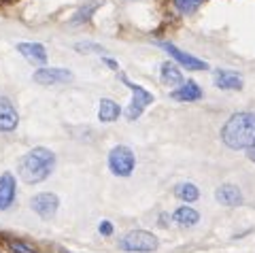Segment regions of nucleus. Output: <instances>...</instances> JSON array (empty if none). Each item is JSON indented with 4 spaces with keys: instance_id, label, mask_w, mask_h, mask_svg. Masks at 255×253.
<instances>
[{
    "instance_id": "1",
    "label": "nucleus",
    "mask_w": 255,
    "mask_h": 253,
    "mask_svg": "<svg viewBox=\"0 0 255 253\" xmlns=\"http://www.w3.org/2000/svg\"><path fill=\"white\" fill-rule=\"evenodd\" d=\"M53 168H55V153L47 147H34L19 160L17 172L23 183L36 185L43 183L45 179H49Z\"/></svg>"
},
{
    "instance_id": "2",
    "label": "nucleus",
    "mask_w": 255,
    "mask_h": 253,
    "mask_svg": "<svg viewBox=\"0 0 255 253\" xmlns=\"http://www.w3.org/2000/svg\"><path fill=\"white\" fill-rule=\"evenodd\" d=\"M221 143L234 151L249 149L255 143V113L251 111L234 113L221 128Z\"/></svg>"
},
{
    "instance_id": "3",
    "label": "nucleus",
    "mask_w": 255,
    "mask_h": 253,
    "mask_svg": "<svg viewBox=\"0 0 255 253\" xmlns=\"http://www.w3.org/2000/svg\"><path fill=\"white\" fill-rule=\"evenodd\" d=\"M159 247V241L155 234L145 230H132L119 241V249L128 253H153Z\"/></svg>"
},
{
    "instance_id": "4",
    "label": "nucleus",
    "mask_w": 255,
    "mask_h": 253,
    "mask_svg": "<svg viewBox=\"0 0 255 253\" xmlns=\"http://www.w3.org/2000/svg\"><path fill=\"white\" fill-rule=\"evenodd\" d=\"M109 168L115 177H130L136 168V155L130 147L117 145L109 153Z\"/></svg>"
},
{
    "instance_id": "5",
    "label": "nucleus",
    "mask_w": 255,
    "mask_h": 253,
    "mask_svg": "<svg viewBox=\"0 0 255 253\" xmlns=\"http://www.w3.org/2000/svg\"><path fill=\"white\" fill-rule=\"evenodd\" d=\"M122 81L130 88V92H132V102H130V107H128V120L130 122H134V120H138V117L142 115V111H145L151 102H153V94L151 92H147L142 85H136V83H132L128 77H124L122 75Z\"/></svg>"
},
{
    "instance_id": "6",
    "label": "nucleus",
    "mask_w": 255,
    "mask_h": 253,
    "mask_svg": "<svg viewBox=\"0 0 255 253\" xmlns=\"http://www.w3.org/2000/svg\"><path fill=\"white\" fill-rule=\"evenodd\" d=\"M30 207H32V211H34L38 217H43V219H53L55 213H58L60 200H58V196H55V194L43 192V194H36L34 198L30 200Z\"/></svg>"
},
{
    "instance_id": "7",
    "label": "nucleus",
    "mask_w": 255,
    "mask_h": 253,
    "mask_svg": "<svg viewBox=\"0 0 255 253\" xmlns=\"http://www.w3.org/2000/svg\"><path fill=\"white\" fill-rule=\"evenodd\" d=\"M32 81L38 85H60L73 81V73L68 68H38L32 75Z\"/></svg>"
},
{
    "instance_id": "8",
    "label": "nucleus",
    "mask_w": 255,
    "mask_h": 253,
    "mask_svg": "<svg viewBox=\"0 0 255 253\" xmlns=\"http://www.w3.org/2000/svg\"><path fill=\"white\" fill-rule=\"evenodd\" d=\"M159 47L168 51L170 58H172L174 62H179V64H181L183 68H187V70H206V68H209V64H206L204 60H198V58H194L191 53H185V51L179 49V47L172 45V43H159Z\"/></svg>"
},
{
    "instance_id": "9",
    "label": "nucleus",
    "mask_w": 255,
    "mask_h": 253,
    "mask_svg": "<svg viewBox=\"0 0 255 253\" xmlns=\"http://www.w3.org/2000/svg\"><path fill=\"white\" fill-rule=\"evenodd\" d=\"M19 124V115L13 102L6 96H0V132H13Z\"/></svg>"
},
{
    "instance_id": "10",
    "label": "nucleus",
    "mask_w": 255,
    "mask_h": 253,
    "mask_svg": "<svg viewBox=\"0 0 255 253\" xmlns=\"http://www.w3.org/2000/svg\"><path fill=\"white\" fill-rule=\"evenodd\" d=\"M15 196H17V183L11 172H2L0 175V211H6L13 207Z\"/></svg>"
},
{
    "instance_id": "11",
    "label": "nucleus",
    "mask_w": 255,
    "mask_h": 253,
    "mask_svg": "<svg viewBox=\"0 0 255 253\" xmlns=\"http://www.w3.org/2000/svg\"><path fill=\"white\" fill-rule=\"evenodd\" d=\"M215 198L217 202H221L223 207H230V209H236L243 204V192L241 187H236L232 183H226V185H219L215 189Z\"/></svg>"
},
{
    "instance_id": "12",
    "label": "nucleus",
    "mask_w": 255,
    "mask_h": 253,
    "mask_svg": "<svg viewBox=\"0 0 255 253\" xmlns=\"http://www.w3.org/2000/svg\"><path fill=\"white\" fill-rule=\"evenodd\" d=\"M215 85L219 90H241L243 88V77L236 70H228V68H219L215 70Z\"/></svg>"
},
{
    "instance_id": "13",
    "label": "nucleus",
    "mask_w": 255,
    "mask_h": 253,
    "mask_svg": "<svg viewBox=\"0 0 255 253\" xmlns=\"http://www.w3.org/2000/svg\"><path fill=\"white\" fill-rule=\"evenodd\" d=\"M17 51L32 64H45L47 62V49L41 43H19Z\"/></svg>"
},
{
    "instance_id": "14",
    "label": "nucleus",
    "mask_w": 255,
    "mask_h": 253,
    "mask_svg": "<svg viewBox=\"0 0 255 253\" xmlns=\"http://www.w3.org/2000/svg\"><path fill=\"white\" fill-rule=\"evenodd\" d=\"M170 98L174 100H181V102H194V100H200L202 98V90L198 88L196 81H183L177 90L170 92Z\"/></svg>"
},
{
    "instance_id": "15",
    "label": "nucleus",
    "mask_w": 255,
    "mask_h": 253,
    "mask_svg": "<svg viewBox=\"0 0 255 253\" xmlns=\"http://www.w3.org/2000/svg\"><path fill=\"white\" fill-rule=\"evenodd\" d=\"M119 115H122V109L115 100L111 98H102L100 100V107H98V120L102 124H113L119 120Z\"/></svg>"
},
{
    "instance_id": "16",
    "label": "nucleus",
    "mask_w": 255,
    "mask_h": 253,
    "mask_svg": "<svg viewBox=\"0 0 255 253\" xmlns=\"http://www.w3.org/2000/svg\"><path fill=\"white\" fill-rule=\"evenodd\" d=\"M172 219H174V224H179L183 228H194L200 221V213L191 207H179L172 213Z\"/></svg>"
},
{
    "instance_id": "17",
    "label": "nucleus",
    "mask_w": 255,
    "mask_h": 253,
    "mask_svg": "<svg viewBox=\"0 0 255 253\" xmlns=\"http://www.w3.org/2000/svg\"><path fill=\"white\" fill-rule=\"evenodd\" d=\"M159 75H162V81L166 85H170V88H179V85L183 83V73L179 70L177 64H172V62H164Z\"/></svg>"
},
{
    "instance_id": "18",
    "label": "nucleus",
    "mask_w": 255,
    "mask_h": 253,
    "mask_svg": "<svg viewBox=\"0 0 255 253\" xmlns=\"http://www.w3.org/2000/svg\"><path fill=\"white\" fill-rule=\"evenodd\" d=\"M174 196L185 204H189V202H196L200 198V189H198V185H194V183H179L174 187Z\"/></svg>"
},
{
    "instance_id": "19",
    "label": "nucleus",
    "mask_w": 255,
    "mask_h": 253,
    "mask_svg": "<svg viewBox=\"0 0 255 253\" xmlns=\"http://www.w3.org/2000/svg\"><path fill=\"white\" fill-rule=\"evenodd\" d=\"M98 9V2H87L85 6H81L75 15H73V26H79V23H85L87 19L94 15V11Z\"/></svg>"
},
{
    "instance_id": "20",
    "label": "nucleus",
    "mask_w": 255,
    "mask_h": 253,
    "mask_svg": "<svg viewBox=\"0 0 255 253\" xmlns=\"http://www.w3.org/2000/svg\"><path fill=\"white\" fill-rule=\"evenodd\" d=\"M202 2H206V0H174V6H177L183 15H189V13H194Z\"/></svg>"
},
{
    "instance_id": "21",
    "label": "nucleus",
    "mask_w": 255,
    "mask_h": 253,
    "mask_svg": "<svg viewBox=\"0 0 255 253\" xmlns=\"http://www.w3.org/2000/svg\"><path fill=\"white\" fill-rule=\"evenodd\" d=\"M9 249L13 253H36L34 247H30V245L23 241H9Z\"/></svg>"
},
{
    "instance_id": "22",
    "label": "nucleus",
    "mask_w": 255,
    "mask_h": 253,
    "mask_svg": "<svg viewBox=\"0 0 255 253\" xmlns=\"http://www.w3.org/2000/svg\"><path fill=\"white\" fill-rule=\"evenodd\" d=\"M77 51H96V53H105V47L102 45H96V43H77L75 45Z\"/></svg>"
},
{
    "instance_id": "23",
    "label": "nucleus",
    "mask_w": 255,
    "mask_h": 253,
    "mask_svg": "<svg viewBox=\"0 0 255 253\" xmlns=\"http://www.w3.org/2000/svg\"><path fill=\"white\" fill-rule=\"evenodd\" d=\"M98 232H100L102 236H111V234H113V224H111L109 219H102L100 226H98Z\"/></svg>"
},
{
    "instance_id": "24",
    "label": "nucleus",
    "mask_w": 255,
    "mask_h": 253,
    "mask_svg": "<svg viewBox=\"0 0 255 253\" xmlns=\"http://www.w3.org/2000/svg\"><path fill=\"white\" fill-rule=\"evenodd\" d=\"M247 157H249L251 162H255V143H253L249 149H247Z\"/></svg>"
},
{
    "instance_id": "25",
    "label": "nucleus",
    "mask_w": 255,
    "mask_h": 253,
    "mask_svg": "<svg viewBox=\"0 0 255 253\" xmlns=\"http://www.w3.org/2000/svg\"><path fill=\"white\" fill-rule=\"evenodd\" d=\"M159 226H168V213H162V215H159Z\"/></svg>"
},
{
    "instance_id": "26",
    "label": "nucleus",
    "mask_w": 255,
    "mask_h": 253,
    "mask_svg": "<svg viewBox=\"0 0 255 253\" xmlns=\"http://www.w3.org/2000/svg\"><path fill=\"white\" fill-rule=\"evenodd\" d=\"M102 60H105V64H109L111 68H115V70L119 68V66H117V62H115V60H111V58H102Z\"/></svg>"
}]
</instances>
